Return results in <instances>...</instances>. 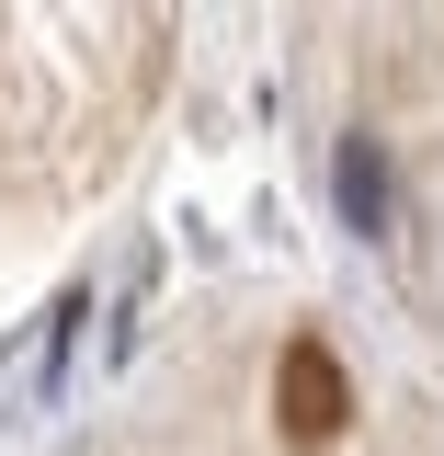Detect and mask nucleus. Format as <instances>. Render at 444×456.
I'll use <instances>...</instances> for the list:
<instances>
[{"label":"nucleus","mask_w":444,"mask_h":456,"mask_svg":"<svg viewBox=\"0 0 444 456\" xmlns=\"http://www.w3.org/2000/svg\"><path fill=\"white\" fill-rule=\"evenodd\" d=\"M331 183H342V217L353 228H388V171H376V149H342Z\"/></svg>","instance_id":"obj_2"},{"label":"nucleus","mask_w":444,"mask_h":456,"mask_svg":"<svg viewBox=\"0 0 444 456\" xmlns=\"http://www.w3.org/2000/svg\"><path fill=\"white\" fill-rule=\"evenodd\" d=\"M342 422H353L342 354H331V342H285V365H274V434H285V445H331Z\"/></svg>","instance_id":"obj_1"}]
</instances>
